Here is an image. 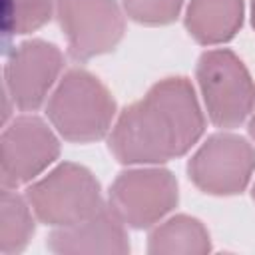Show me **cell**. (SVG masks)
Returning a JSON list of instances; mask_svg holds the SVG:
<instances>
[{
    "mask_svg": "<svg viewBox=\"0 0 255 255\" xmlns=\"http://www.w3.org/2000/svg\"><path fill=\"white\" fill-rule=\"evenodd\" d=\"M203 131L205 116L191 82L171 76L120 112L108 149L124 165H157L185 155Z\"/></svg>",
    "mask_w": 255,
    "mask_h": 255,
    "instance_id": "cell-1",
    "label": "cell"
},
{
    "mask_svg": "<svg viewBox=\"0 0 255 255\" xmlns=\"http://www.w3.org/2000/svg\"><path fill=\"white\" fill-rule=\"evenodd\" d=\"M46 116L66 141L90 143L102 139L112 129L116 100L92 72L70 68L52 92Z\"/></svg>",
    "mask_w": 255,
    "mask_h": 255,
    "instance_id": "cell-2",
    "label": "cell"
},
{
    "mask_svg": "<svg viewBox=\"0 0 255 255\" xmlns=\"http://www.w3.org/2000/svg\"><path fill=\"white\" fill-rule=\"evenodd\" d=\"M34 215L50 227H68L98 213L106 203L96 175L74 161L58 163L26 189Z\"/></svg>",
    "mask_w": 255,
    "mask_h": 255,
    "instance_id": "cell-3",
    "label": "cell"
},
{
    "mask_svg": "<svg viewBox=\"0 0 255 255\" xmlns=\"http://www.w3.org/2000/svg\"><path fill=\"white\" fill-rule=\"evenodd\" d=\"M207 118L223 129L239 128L255 108V84L237 54L227 48L207 50L195 68Z\"/></svg>",
    "mask_w": 255,
    "mask_h": 255,
    "instance_id": "cell-4",
    "label": "cell"
},
{
    "mask_svg": "<svg viewBox=\"0 0 255 255\" xmlns=\"http://www.w3.org/2000/svg\"><path fill=\"white\" fill-rule=\"evenodd\" d=\"M179 201L177 179L163 167H133L122 171L108 191V205L133 229L159 223Z\"/></svg>",
    "mask_w": 255,
    "mask_h": 255,
    "instance_id": "cell-5",
    "label": "cell"
},
{
    "mask_svg": "<svg viewBox=\"0 0 255 255\" xmlns=\"http://www.w3.org/2000/svg\"><path fill=\"white\" fill-rule=\"evenodd\" d=\"M255 171V147L237 133L209 135L187 161L191 183L209 195L241 193Z\"/></svg>",
    "mask_w": 255,
    "mask_h": 255,
    "instance_id": "cell-6",
    "label": "cell"
},
{
    "mask_svg": "<svg viewBox=\"0 0 255 255\" xmlns=\"http://www.w3.org/2000/svg\"><path fill=\"white\" fill-rule=\"evenodd\" d=\"M56 16L78 62L112 52L124 38L126 22L116 0H56Z\"/></svg>",
    "mask_w": 255,
    "mask_h": 255,
    "instance_id": "cell-7",
    "label": "cell"
},
{
    "mask_svg": "<svg viewBox=\"0 0 255 255\" xmlns=\"http://www.w3.org/2000/svg\"><path fill=\"white\" fill-rule=\"evenodd\" d=\"M60 155V139L38 116H18L0 137V181L2 187L36 179Z\"/></svg>",
    "mask_w": 255,
    "mask_h": 255,
    "instance_id": "cell-8",
    "label": "cell"
},
{
    "mask_svg": "<svg viewBox=\"0 0 255 255\" xmlns=\"http://www.w3.org/2000/svg\"><path fill=\"white\" fill-rule=\"evenodd\" d=\"M64 66L60 48L52 42L32 38L16 46L4 66V90L22 112H36Z\"/></svg>",
    "mask_w": 255,
    "mask_h": 255,
    "instance_id": "cell-9",
    "label": "cell"
},
{
    "mask_svg": "<svg viewBox=\"0 0 255 255\" xmlns=\"http://www.w3.org/2000/svg\"><path fill=\"white\" fill-rule=\"evenodd\" d=\"M48 249L58 255H86V253H118L129 251V237L126 223L110 205H104L92 217L68 225L54 227L48 237Z\"/></svg>",
    "mask_w": 255,
    "mask_h": 255,
    "instance_id": "cell-10",
    "label": "cell"
},
{
    "mask_svg": "<svg viewBox=\"0 0 255 255\" xmlns=\"http://www.w3.org/2000/svg\"><path fill=\"white\" fill-rule=\"evenodd\" d=\"M243 0H189L183 24L201 46L229 42L243 24Z\"/></svg>",
    "mask_w": 255,
    "mask_h": 255,
    "instance_id": "cell-11",
    "label": "cell"
},
{
    "mask_svg": "<svg viewBox=\"0 0 255 255\" xmlns=\"http://www.w3.org/2000/svg\"><path fill=\"white\" fill-rule=\"evenodd\" d=\"M211 251V239L205 225L185 213L159 223L147 237L151 255H205Z\"/></svg>",
    "mask_w": 255,
    "mask_h": 255,
    "instance_id": "cell-12",
    "label": "cell"
},
{
    "mask_svg": "<svg viewBox=\"0 0 255 255\" xmlns=\"http://www.w3.org/2000/svg\"><path fill=\"white\" fill-rule=\"evenodd\" d=\"M32 205L8 187L0 193V251L4 255L20 253L26 249L34 235Z\"/></svg>",
    "mask_w": 255,
    "mask_h": 255,
    "instance_id": "cell-13",
    "label": "cell"
},
{
    "mask_svg": "<svg viewBox=\"0 0 255 255\" xmlns=\"http://www.w3.org/2000/svg\"><path fill=\"white\" fill-rule=\"evenodd\" d=\"M54 12L56 0H4V30L16 36L36 32L52 20Z\"/></svg>",
    "mask_w": 255,
    "mask_h": 255,
    "instance_id": "cell-14",
    "label": "cell"
},
{
    "mask_svg": "<svg viewBox=\"0 0 255 255\" xmlns=\"http://www.w3.org/2000/svg\"><path fill=\"white\" fill-rule=\"evenodd\" d=\"M185 0H122L124 12L137 24L143 26H165L171 24Z\"/></svg>",
    "mask_w": 255,
    "mask_h": 255,
    "instance_id": "cell-15",
    "label": "cell"
},
{
    "mask_svg": "<svg viewBox=\"0 0 255 255\" xmlns=\"http://www.w3.org/2000/svg\"><path fill=\"white\" fill-rule=\"evenodd\" d=\"M249 135L255 139V108L251 112V120H249Z\"/></svg>",
    "mask_w": 255,
    "mask_h": 255,
    "instance_id": "cell-16",
    "label": "cell"
},
{
    "mask_svg": "<svg viewBox=\"0 0 255 255\" xmlns=\"http://www.w3.org/2000/svg\"><path fill=\"white\" fill-rule=\"evenodd\" d=\"M251 24L255 28V0H251Z\"/></svg>",
    "mask_w": 255,
    "mask_h": 255,
    "instance_id": "cell-17",
    "label": "cell"
},
{
    "mask_svg": "<svg viewBox=\"0 0 255 255\" xmlns=\"http://www.w3.org/2000/svg\"><path fill=\"white\" fill-rule=\"evenodd\" d=\"M251 195H253V201H255V183H253V189H251Z\"/></svg>",
    "mask_w": 255,
    "mask_h": 255,
    "instance_id": "cell-18",
    "label": "cell"
}]
</instances>
